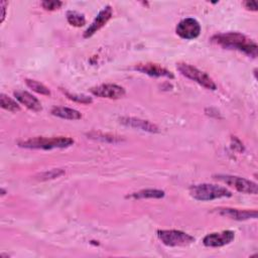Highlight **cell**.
<instances>
[{"label":"cell","mask_w":258,"mask_h":258,"mask_svg":"<svg viewBox=\"0 0 258 258\" xmlns=\"http://www.w3.org/2000/svg\"><path fill=\"white\" fill-rule=\"evenodd\" d=\"M14 97L16 98V100L21 103L22 105H24L26 108H28L31 111L34 112H39L42 110V106L41 103L39 102V100L37 98H35L33 95H31L30 93H28L27 91H15L14 92Z\"/></svg>","instance_id":"cell-14"},{"label":"cell","mask_w":258,"mask_h":258,"mask_svg":"<svg viewBox=\"0 0 258 258\" xmlns=\"http://www.w3.org/2000/svg\"><path fill=\"white\" fill-rule=\"evenodd\" d=\"M74 139L71 137H33L27 140L18 142V146L28 149H43L49 150L54 148H67L74 144Z\"/></svg>","instance_id":"cell-2"},{"label":"cell","mask_w":258,"mask_h":258,"mask_svg":"<svg viewBox=\"0 0 258 258\" xmlns=\"http://www.w3.org/2000/svg\"><path fill=\"white\" fill-rule=\"evenodd\" d=\"M67 20L68 22L76 27H81L86 24V18L84 14L78 12V11H73L70 10L67 12Z\"/></svg>","instance_id":"cell-17"},{"label":"cell","mask_w":258,"mask_h":258,"mask_svg":"<svg viewBox=\"0 0 258 258\" xmlns=\"http://www.w3.org/2000/svg\"><path fill=\"white\" fill-rule=\"evenodd\" d=\"M189 195L195 200L202 202L232 197V192L228 188L211 183H200L191 185L189 187Z\"/></svg>","instance_id":"cell-3"},{"label":"cell","mask_w":258,"mask_h":258,"mask_svg":"<svg viewBox=\"0 0 258 258\" xmlns=\"http://www.w3.org/2000/svg\"><path fill=\"white\" fill-rule=\"evenodd\" d=\"M212 42L228 49H235L248 56L256 57L258 54L257 43L240 32H223L212 36Z\"/></svg>","instance_id":"cell-1"},{"label":"cell","mask_w":258,"mask_h":258,"mask_svg":"<svg viewBox=\"0 0 258 258\" xmlns=\"http://www.w3.org/2000/svg\"><path fill=\"white\" fill-rule=\"evenodd\" d=\"M135 71H138L142 74L148 75L150 77H156V78H168V79H173L174 76L173 74L166 70L165 68L161 67L160 64L153 63V62H145V63H138L134 66L133 68Z\"/></svg>","instance_id":"cell-12"},{"label":"cell","mask_w":258,"mask_h":258,"mask_svg":"<svg viewBox=\"0 0 258 258\" xmlns=\"http://www.w3.org/2000/svg\"><path fill=\"white\" fill-rule=\"evenodd\" d=\"M113 15V9L110 5L105 6L96 16L94 21L91 23V25L85 30L84 32V38H89L92 35H94L98 30H100L112 17Z\"/></svg>","instance_id":"cell-9"},{"label":"cell","mask_w":258,"mask_h":258,"mask_svg":"<svg viewBox=\"0 0 258 258\" xmlns=\"http://www.w3.org/2000/svg\"><path fill=\"white\" fill-rule=\"evenodd\" d=\"M218 215L230 218L236 221H245L249 219H256L257 218V211L256 210H238L232 208H217L214 210Z\"/></svg>","instance_id":"cell-11"},{"label":"cell","mask_w":258,"mask_h":258,"mask_svg":"<svg viewBox=\"0 0 258 258\" xmlns=\"http://www.w3.org/2000/svg\"><path fill=\"white\" fill-rule=\"evenodd\" d=\"M91 93L94 96L107 99H120L125 95V89L116 84H102L92 88Z\"/></svg>","instance_id":"cell-8"},{"label":"cell","mask_w":258,"mask_h":258,"mask_svg":"<svg viewBox=\"0 0 258 258\" xmlns=\"http://www.w3.org/2000/svg\"><path fill=\"white\" fill-rule=\"evenodd\" d=\"M235 239V233L231 230H225L219 233H211L205 236L203 243L207 247H222L230 244Z\"/></svg>","instance_id":"cell-10"},{"label":"cell","mask_w":258,"mask_h":258,"mask_svg":"<svg viewBox=\"0 0 258 258\" xmlns=\"http://www.w3.org/2000/svg\"><path fill=\"white\" fill-rule=\"evenodd\" d=\"M176 68L182 76L198 83L204 88L212 91H215L217 89V85L215 84L213 79L207 73L199 70L198 68L185 62H178L176 64Z\"/></svg>","instance_id":"cell-4"},{"label":"cell","mask_w":258,"mask_h":258,"mask_svg":"<svg viewBox=\"0 0 258 258\" xmlns=\"http://www.w3.org/2000/svg\"><path fill=\"white\" fill-rule=\"evenodd\" d=\"M0 105L3 109L9 112H18L20 110V106L18 105V103L5 94L0 95Z\"/></svg>","instance_id":"cell-18"},{"label":"cell","mask_w":258,"mask_h":258,"mask_svg":"<svg viewBox=\"0 0 258 258\" xmlns=\"http://www.w3.org/2000/svg\"><path fill=\"white\" fill-rule=\"evenodd\" d=\"M213 177L217 180H220L234 187L236 190L240 192L251 194V195H257L258 192L257 183L247 178L236 176V175H230V174H216Z\"/></svg>","instance_id":"cell-6"},{"label":"cell","mask_w":258,"mask_h":258,"mask_svg":"<svg viewBox=\"0 0 258 258\" xmlns=\"http://www.w3.org/2000/svg\"><path fill=\"white\" fill-rule=\"evenodd\" d=\"M66 95L68 96L69 99L78 102V103H82V104H90L93 102L91 97L85 96V95H76V94H70L68 92H66Z\"/></svg>","instance_id":"cell-22"},{"label":"cell","mask_w":258,"mask_h":258,"mask_svg":"<svg viewBox=\"0 0 258 258\" xmlns=\"http://www.w3.org/2000/svg\"><path fill=\"white\" fill-rule=\"evenodd\" d=\"M120 123L128 126V127H132V128H136L142 131H146V132H150V133H157L158 127L147 121V120H142L139 118H134V117H122L120 118Z\"/></svg>","instance_id":"cell-13"},{"label":"cell","mask_w":258,"mask_h":258,"mask_svg":"<svg viewBox=\"0 0 258 258\" xmlns=\"http://www.w3.org/2000/svg\"><path fill=\"white\" fill-rule=\"evenodd\" d=\"M88 136H90V138H94V139H98L101 141H108V142H119L122 140V138H120L119 136H114V135H110V134H103V133H99V132H92L90 134H88Z\"/></svg>","instance_id":"cell-20"},{"label":"cell","mask_w":258,"mask_h":258,"mask_svg":"<svg viewBox=\"0 0 258 258\" xmlns=\"http://www.w3.org/2000/svg\"><path fill=\"white\" fill-rule=\"evenodd\" d=\"M175 32L183 39H195L201 33V25L195 18H184L176 25Z\"/></svg>","instance_id":"cell-7"},{"label":"cell","mask_w":258,"mask_h":258,"mask_svg":"<svg viewBox=\"0 0 258 258\" xmlns=\"http://www.w3.org/2000/svg\"><path fill=\"white\" fill-rule=\"evenodd\" d=\"M62 5L61 1L58 0H45L41 2V6L43 9L48 10V11H52V10H56L59 9Z\"/></svg>","instance_id":"cell-21"},{"label":"cell","mask_w":258,"mask_h":258,"mask_svg":"<svg viewBox=\"0 0 258 258\" xmlns=\"http://www.w3.org/2000/svg\"><path fill=\"white\" fill-rule=\"evenodd\" d=\"M25 83H26L28 88H30L32 91H34V92H36L40 95H44V96H49L50 95L49 89L46 86H44L43 84H41L40 82H37L35 80L26 79Z\"/></svg>","instance_id":"cell-19"},{"label":"cell","mask_w":258,"mask_h":258,"mask_svg":"<svg viewBox=\"0 0 258 258\" xmlns=\"http://www.w3.org/2000/svg\"><path fill=\"white\" fill-rule=\"evenodd\" d=\"M165 192L161 189L156 188H146L141 189L139 191L132 192L128 196H126L127 199H133V200H141V199H161L163 198Z\"/></svg>","instance_id":"cell-15"},{"label":"cell","mask_w":258,"mask_h":258,"mask_svg":"<svg viewBox=\"0 0 258 258\" xmlns=\"http://www.w3.org/2000/svg\"><path fill=\"white\" fill-rule=\"evenodd\" d=\"M8 6V2L6 1H1L0 3V8L2 10V14H1V22L4 21V18L6 16V7Z\"/></svg>","instance_id":"cell-25"},{"label":"cell","mask_w":258,"mask_h":258,"mask_svg":"<svg viewBox=\"0 0 258 258\" xmlns=\"http://www.w3.org/2000/svg\"><path fill=\"white\" fill-rule=\"evenodd\" d=\"M64 171L61 170V169H51L49 171H46L42 174H40L41 176V179H47V178H55V177H58L60 176L61 174H63Z\"/></svg>","instance_id":"cell-23"},{"label":"cell","mask_w":258,"mask_h":258,"mask_svg":"<svg viewBox=\"0 0 258 258\" xmlns=\"http://www.w3.org/2000/svg\"><path fill=\"white\" fill-rule=\"evenodd\" d=\"M244 6L246 9L248 10H251V11H257L258 7H257V4L255 1H245L244 3Z\"/></svg>","instance_id":"cell-24"},{"label":"cell","mask_w":258,"mask_h":258,"mask_svg":"<svg viewBox=\"0 0 258 258\" xmlns=\"http://www.w3.org/2000/svg\"><path fill=\"white\" fill-rule=\"evenodd\" d=\"M156 233L162 244L168 247L187 246L195 242L191 235L179 230H158Z\"/></svg>","instance_id":"cell-5"},{"label":"cell","mask_w":258,"mask_h":258,"mask_svg":"<svg viewBox=\"0 0 258 258\" xmlns=\"http://www.w3.org/2000/svg\"><path fill=\"white\" fill-rule=\"evenodd\" d=\"M51 114L67 120H79L82 118V114L78 110L68 107H53L51 109Z\"/></svg>","instance_id":"cell-16"}]
</instances>
